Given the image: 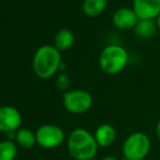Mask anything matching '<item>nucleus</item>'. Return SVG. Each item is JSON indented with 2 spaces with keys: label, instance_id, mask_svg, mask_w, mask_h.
Returning <instances> with one entry per match:
<instances>
[{
  "label": "nucleus",
  "instance_id": "f257e3e1",
  "mask_svg": "<svg viewBox=\"0 0 160 160\" xmlns=\"http://www.w3.org/2000/svg\"><path fill=\"white\" fill-rule=\"evenodd\" d=\"M98 147L94 134L85 128H75L68 137V150L74 160L94 159Z\"/></svg>",
  "mask_w": 160,
  "mask_h": 160
},
{
  "label": "nucleus",
  "instance_id": "f03ea898",
  "mask_svg": "<svg viewBox=\"0 0 160 160\" xmlns=\"http://www.w3.org/2000/svg\"><path fill=\"white\" fill-rule=\"evenodd\" d=\"M61 65V53L52 45H42L35 52L33 57V68L42 79L51 78Z\"/></svg>",
  "mask_w": 160,
  "mask_h": 160
},
{
  "label": "nucleus",
  "instance_id": "7ed1b4c3",
  "mask_svg": "<svg viewBox=\"0 0 160 160\" xmlns=\"http://www.w3.org/2000/svg\"><path fill=\"white\" fill-rule=\"evenodd\" d=\"M128 63V53L119 44L107 45L99 55V67L106 75L114 76L122 73Z\"/></svg>",
  "mask_w": 160,
  "mask_h": 160
},
{
  "label": "nucleus",
  "instance_id": "20e7f679",
  "mask_svg": "<svg viewBox=\"0 0 160 160\" xmlns=\"http://www.w3.org/2000/svg\"><path fill=\"white\" fill-rule=\"evenodd\" d=\"M152 148L149 137L142 132L130 134L124 141L122 152L125 158L131 160H143L148 156Z\"/></svg>",
  "mask_w": 160,
  "mask_h": 160
},
{
  "label": "nucleus",
  "instance_id": "39448f33",
  "mask_svg": "<svg viewBox=\"0 0 160 160\" xmlns=\"http://www.w3.org/2000/svg\"><path fill=\"white\" fill-rule=\"evenodd\" d=\"M93 105V97L82 89L67 91L63 94V107L72 114L86 113Z\"/></svg>",
  "mask_w": 160,
  "mask_h": 160
},
{
  "label": "nucleus",
  "instance_id": "423d86ee",
  "mask_svg": "<svg viewBox=\"0 0 160 160\" xmlns=\"http://www.w3.org/2000/svg\"><path fill=\"white\" fill-rule=\"evenodd\" d=\"M37 145L45 149L57 148L64 141V132L61 127L53 124H45L36 130Z\"/></svg>",
  "mask_w": 160,
  "mask_h": 160
},
{
  "label": "nucleus",
  "instance_id": "0eeeda50",
  "mask_svg": "<svg viewBox=\"0 0 160 160\" xmlns=\"http://www.w3.org/2000/svg\"><path fill=\"white\" fill-rule=\"evenodd\" d=\"M22 116L19 110L10 105L0 107V132L15 133L21 128Z\"/></svg>",
  "mask_w": 160,
  "mask_h": 160
},
{
  "label": "nucleus",
  "instance_id": "6e6552de",
  "mask_svg": "<svg viewBox=\"0 0 160 160\" xmlns=\"http://www.w3.org/2000/svg\"><path fill=\"white\" fill-rule=\"evenodd\" d=\"M112 24L118 30L128 31L134 30L137 22L139 21L138 17L136 15L133 8L128 7H120L113 12L111 18Z\"/></svg>",
  "mask_w": 160,
  "mask_h": 160
},
{
  "label": "nucleus",
  "instance_id": "1a4fd4ad",
  "mask_svg": "<svg viewBox=\"0 0 160 160\" xmlns=\"http://www.w3.org/2000/svg\"><path fill=\"white\" fill-rule=\"evenodd\" d=\"M132 8L139 20H156L160 14V0H133Z\"/></svg>",
  "mask_w": 160,
  "mask_h": 160
},
{
  "label": "nucleus",
  "instance_id": "9d476101",
  "mask_svg": "<svg viewBox=\"0 0 160 160\" xmlns=\"http://www.w3.org/2000/svg\"><path fill=\"white\" fill-rule=\"evenodd\" d=\"M95 139L99 147H110L117 139V130L111 124H101L94 133Z\"/></svg>",
  "mask_w": 160,
  "mask_h": 160
},
{
  "label": "nucleus",
  "instance_id": "9b49d317",
  "mask_svg": "<svg viewBox=\"0 0 160 160\" xmlns=\"http://www.w3.org/2000/svg\"><path fill=\"white\" fill-rule=\"evenodd\" d=\"M108 6V0H84L82 10L88 18H97L105 12Z\"/></svg>",
  "mask_w": 160,
  "mask_h": 160
},
{
  "label": "nucleus",
  "instance_id": "f8f14e48",
  "mask_svg": "<svg viewBox=\"0 0 160 160\" xmlns=\"http://www.w3.org/2000/svg\"><path fill=\"white\" fill-rule=\"evenodd\" d=\"M157 30H158V28H157V24L154 20H139L134 29L137 36L144 40L152 37L156 34Z\"/></svg>",
  "mask_w": 160,
  "mask_h": 160
},
{
  "label": "nucleus",
  "instance_id": "ddd939ff",
  "mask_svg": "<svg viewBox=\"0 0 160 160\" xmlns=\"http://www.w3.org/2000/svg\"><path fill=\"white\" fill-rule=\"evenodd\" d=\"M14 139L17 145H19L22 148H25V149H30L37 144L36 134L28 128H20L19 130H17Z\"/></svg>",
  "mask_w": 160,
  "mask_h": 160
},
{
  "label": "nucleus",
  "instance_id": "4468645a",
  "mask_svg": "<svg viewBox=\"0 0 160 160\" xmlns=\"http://www.w3.org/2000/svg\"><path fill=\"white\" fill-rule=\"evenodd\" d=\"M74 43V34L72 31L68 30V29H62V30L58 31V33L55 36V45L53 46L58 49V51H68L71 48L72 45Z\"/></svg>",
  "mask_w": 160,
  "mask_h": 160
},
{
  "label": "nucleus",
  "instance_id": "2eb2a0df",
  "mask_svg": "<svg viewBox=\"0 0 160 160\" xmlns=\"http://www.w3.org/2000/svg\"><path fill=\"white\" fill-rule=\"evenodd\" d=\"M18 155L17 144L10 139L0 141V160H14Z\"/></svg>",
  "mask_w": 160,
  "mask_h": 160
},
{
  "label": "nucleus",
  "instance_id": "dca6fc26",
  "mask_svg": "<svg viewBox=\"0 0 160 160\" xmlns=\"http://www.w3.org/2000/svg\"><path fill=\"white\" fill-rule=\"evenodd\" d=\"M156 134H157V137L160 139V119H159L158 123H157V125H156Z\"/></svg>",
  "mask_w": 160,
  "mask_h": 160
},
{
  "label": "nucleus",
  "instance_id": "f3484780",
  "mask_svg": "<svg viewBox=\"0 0 160 160\" xmlns=\"http://www.w3.org/2000/svg\"><path fill=\"white\" fill-rule=\"evenodd\" d=\"M102 160H118L116 158V157H112V156H107V157H105Z\"/></svg>",
  "mask_w": 160,
  "mask_h": 160
},
{
  "label": "nucleus",
  "instance_id": "a211bd4d",
  "mask_svg": "<svg viewBox=\"0 0 160 160\" xmlns=\"http://www.w3.org/2000/svg\"><path fill=\"white\" fill-rule=\"evenodd\" d=\"M156 24H157V28H158V30L160 31V14H159V17L156 19Z\"/></svg>",
  "mask_w": 160,
  "mask_h": 160
},
{
  "label": "nucleus",
  "instance_id": "6ab92c4d",
  "mask_svg": "<svg viewBox=\"0 0 160 160\" xmlns=\"http://www.w3.org/2000/svg\"><path fill=\"white\" fill-rule=\"evenodd\" d=\"M122 160H131V159H128V158H125V157H124V158H123Z\"/></svg>",
  "mask_w": 160,
  "mask_h": 160
},
{
  "label": "nucleus",
  "instance_id": "aec40b11",
  "mask_svg": "<svg viewBox=\"0 0 160 160\" xmlns=\"http://www.w3.org/2000/svg\"><path fill=\"white\" fill-rule=\"evenodd\" d=\"M89 160H97V159H95V158H94V159H89Z\"/></svg>",
  "mask_w": 160,
  "mask_h": 160
}]
</instances>
